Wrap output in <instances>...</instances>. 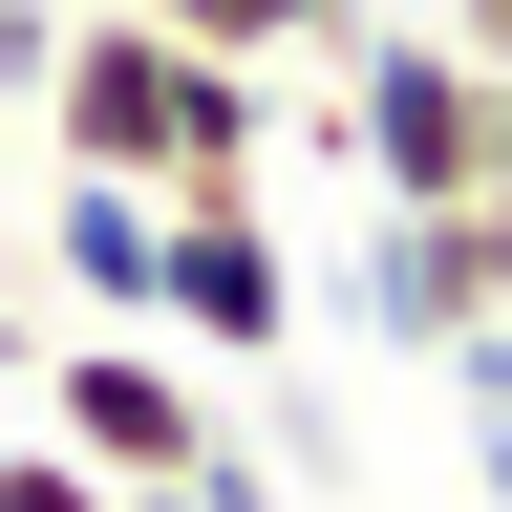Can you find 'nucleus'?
Masks as SVG:
<instances>
[{"label":"nucleus","mask_w":512,"mask_h":512,"mask_svg":"<svg viewBox=\"0 0 512 512\" xmlns=\"http://www.w3.org/2000/svg\"><path fill=\"white\" fill-rule=\"evenodd\" d=\"M342 171L384 192V214L491 192V64L448 22H342Z\"/></svg>","instance_id":"2"},{"label":"nucleus","mask_w":512,"mask_h":512,"mask_svg":"<svg viewBox=\"0 0 512 512\" xmlns=\"http://www.w3.org/2000/svg\"><path fill=\"white\" fill-rule=\"evenodd\" d=\"M0 150H22V107H0Z\"/></svg>","instance_id":"12"},{"label":"nucleus","mask_w":512,"mask_h":512,"mask_svg":"<svg viewBox=\"0 0 512 512\" xmlns=\"http://www.w3.org/2000/svg\"><path fill=\"white\" fill-rule=\"evenodd\" d=\"M22 128H43V171H107V192H150V214H214V192L278 171V64H214V43L86 0V22L43 43Z\"/></svg>","instance_id":"1"},{"label":"nucleus","mask_w":512,"mask_h":512,"mask_svg":"<svg viewBox=\"0 0 512 512\" xmlns=\"http://www.w3.org/2000/svg\"><path fill=\"white\" fill-rule=\"evenodd\" d=\"M150 342H192V363H278V342H299V256H278L256 192L150 214Z\"/></svg>","instance_id":"4"},{"label":"nucleus","mask_w":512,"mask_h":512,"mask_svg":"<svg viewBox=\"0 0 512 512\" xmlns=\"http://www.w3.org/2000/svg\"><path fill=\"white\" fill-rule=\"evenodd\" d=\"M470 470H491V512H512V427H470Z\"/></svg>","instance_id":"10"},{"label":"nucleus","mask_w":512,"mask_h":512,"mask_svg":"<svg viewBox=\"0 0 512 512\" xmlns=\"http://www.w3.org/2000/svg\"><path fill=\"white\" fill-rule=\"evenodd\" d=\"M363 320H384V342H491V320H512V192H448V214H384L363 235Z\"/></svg>","instance_id":"5"},{"label":"nucleus","mask_w":512,"mask_h":512,"mask_svg":"<svg viewBox=\"0 0 512 512\" xmlns=\"http://www.w3.org/2000/svg\"><path fill=\"white\" fill-rule=\"evenodd\" d=\"M43 448H86L107 491H192L235 427H214V384H192L150 320H128V342H43Z\"/></svg>","instance_id":"3"},{"label":"nucleus","mask_w":512,"mask_h":512,"mask_svg":"<svg viewBox=\"0 0 512 512\" xmlns=\"http://www.w3.org/2000/svg\"><path fill=\"white\" fill-rule=\"evenodd\" d=\"M128 22H171V43H214V64H342L363 0H128Z\"/></svg>","instance_id":"7"},{"label":"nucleus","mask_w":512,"mask_h":512,"mask_svg":"<svg viewBox=\"0 0 512 512\" xmlns=\"http://www.w3.org/2000/svg\"><path fill=\"white\" fill-rule=\"evenodd\" d=\"M448 43H470V64H491V86H512V0H448Z\"/></svg>","instance_id":"9"},{"label":"nucleus","mask_w":512,"mask_h":512,"mask_svg":"<svg viewBox=\"0 0 512 512\" xmlns=\"http://www.w3.org/2000/svg\"><path fill=\"white\" fill-rule=\"evenodd\" d=\"M43 256H64V299H86V320H150V192L43 171Z\"/></svg>","instance_id":"6"},{"label":"nucleus","mask_w":512,"mask_h":512,"mask_svg":"<svg viewBox=\"0 0 512 512\" xmlns=\"http://www.w3.org/2000/svg\"><path fill=\"white\" fill-rule=\"evenodd\" d=\"M0 512H128V491L86 470V448H22V427H0Z\"/></svg>","instance_id":"8"},{"label":"nucleus","mask_w":512,"mask_h":512,"mask_svg":"<svg viewBox=\"0 0 512 512\" xmlns=\"http://www.w3.org/2000/svg\"><path fill=\"white\" fill-rule=\"evenodd\" d=\"M491 192H512V86H491Z\"/></svg>","instance_id":"11"}]
</instances>
